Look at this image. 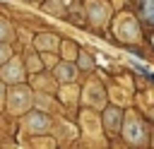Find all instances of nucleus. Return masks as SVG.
<instances>
[{
    "label": "nucleus",
    "mask_w": 154,
    "mask_h": 149,
    "mask_svg": "<svg viewBox=\"0 0 154 149\" xmlns=\"http://www.w3.org/2000/svg\"><path fill=\"white\" fill-rule=\"evenodd\" d=\"M7 58H10V48L7 46H0V62H5Z\"/></svg>",
    "instance_id": "nucleus-13"
},
{
    "label": "nucleus",
    "mask_w": 154,
    "mask_h": 149,
    "mask_svg": "<svg viewBox=\"0 0 154 149\" xmlns=\"http://www.w3.org/2000/svg\"><path fill=\"white\" fill-rule=\"evenodd\" d=\"M5 79H10V82H17V79H22V67H19V62H10L7 67H5Z\"/></svg>",
    "instance_id": "nucleus-8"
},
{
    "label": "nucleus",
    "mask_w": 154,
    "mask_h": 149,
    "mask_svg": "<svg viewBox=\"0 0 154 149\" xmlns=\"http://www.w3.org/2000/svg\"><path fill=\"white\" fill-rule=\"evenodd\" d=\"M120 118H123V113H120L118 108H108V111H106V127H108L111 132H116V130L120 127Z\"/></svg>",
    "instance_id": "nucleus-5"
},
{
    "label": "nucleus",
    "mask_w": 154,
    "mask_h": 149,
    "mask_svg": "<svg viewBox=\"0 0 154 149\" xmlns=\"http://www.w3.org/2000/svg\"><path fill=\"white\" fill-rule=\"evenodd\" d=\"M89 101H96L99 106L103 103V94H101V87H89Z\"/></svg>",
    "instance_id": "nucleus-10"
},
{
    "label": "nucleus",
    "mask_w": 154,
    "mask_h": 149,
    "mask_svg": "<svg viewBox=\"0 0 154 149\" xmlns=\"http://www.w3.org/2000/svg\"><path fill=\"white\" fill-rule=\"evenodd\" d=\"M36 46H43V48H48V46H55V38H51V36H43V38H36Z\"/></svg>",
    "instance_id": "nucleus-11"
},
{
    "label": "nucleus",
    "mask_w": 154,
    "mask_h": 149,
    "mask_svg": "<svg viewBox=\"0 0 154 149\" xmlns=\"http://www.w3.org/2000/svg\"><path fill=\"white\" fill-rule=\"evenodd\" d=\"M0 99H2V87H0Z\"/></svg>",
    "instance_id": "nucleus-15"
},
{
    "label": "nucleus",
    "mask_w": 154,
    "mask_h": 149,
    "mask_svg": "<svg viewBox=\"0 0 154 149\" xmlns=\"http://www.w3.org/2000/svg\"><path fill=\"white\" fill-rule=\"evenodd\" d=\"M140 12L147 24L154 26V0H140Z\"/></svg>",
    "instance_id": "nucleus-7"
},
{
    "label": "nucleus",
    "mask_w": 154,
    "mask_h": 149,
    "mask_svg": "<svg viewBox=\"0 0 154 149\" xmlns=\"http://www.w3.org/2000/svg\"><path fill=\"white\" fill-rule=\"evenodd\" d=\"M26 125H29L34 132H38V130H41V132H46V130L51 127V120H48L46 115H36V113H34V115H29Z\"/></svg>",
    "instance_id": "nucleus-3"
},
{
    "label": "nucleus",
    "mask_w": 154,
    "mask_h": 149,
    "mask_svg": "<svg viewBox=\"0 0 154 149\" xmlns=\"http://www.w3.org/2000/svg\"><path fill=\"white\" fill-rule=\"evenodd\" d=\"M79 62H82V65H84V67H89V65H91V60H89V58H87V55H84V53H82V58H79Z\"/></svg>",
    "instance_id": "nucleus-14"
},
{
    "label": "nucleus",
    "mask_w": 154,
    "mask_h": 149,
    "mask_svg": "<svg viewBox=\"0 0 154 149\" xmlns=\"http://www.w3.org/2000/svg\"><path fill=\"white\" fill-rule=\"evenodd\" d=\"M55 74H58L60 82H72V77H75V67H72V65H58V67H55Z\"/></svg>",
    "instance_id": "nucleus-9"
},
{
    "label": "nucleus",
    "mask_w": 154,
    "mask_h": 149,
    "mask_svg": "<svg viewBox=\"0 0 154 149\" xmlns=\"http://www.w3.org/2000/svg\"><path fill=\"white\" fill-rule=\"evenodd\" d=\"M7 36H10V26H7V22L0 19V38H7Z\"/></svg>",
    "instance_id": "nucleus-12"
},
{
    "label": "nucleus",
    "mask_w": 154,
    "mask_h": 149,
    "mask_svg": "<svg viewBox=\"0 0 154 149\" xmlns=\"http://www.w3.org/2000/svg\"><path fill=\"white\" fill-rule=\"evenodd\" d=\"M89 14H91V19H94L96 24H103V19H106L108 10H106V5H103V2H91V5H89Z\"/></svg>",
    "instance_id": "nucleus-4"
},
{
    "label": "nucleus",
    "mask_w": 154,
    "mask_h": 149,
    "mask_svg": "<svg viewBox=\"0 0 154 149\" xmlns=\"http://www.w3.org/2000/svg\"><path fill=\"white\" fill-rule=\"evenodd\" d=\"M116 34H118L123 41H135V38L140 36V26H137L135 17L120 14V17L116 19Z\"/></svg>",
    "instance_id": "nucleus-1"
},
{
    "label": "nucleus",
    "mask_w": 154,
    "mask_h": 149,
    "mask_svg": "<svg viewBox=\"0 0 154 149\" xmlns=\"http://www.w3.org/2000/svg\"><path fill=\"white\" fill-rule=\"evenodd\" d=\"M125 137H128L130 142H137V144L144 139V127H142L140 118H135V115L128 118V123H125Z\"/></svg>",
    "instance_id": "nucleus-2"
},
{
    "label": "nucleus",
    "mask_w": 154,
    "mask_h": 149,
    "mask_svg": "<svg viewBox=\"0 0 154 149\" xmlns=\"http://www.w3.org/2000/svg\"><path fill=\"white\" fill-rule=\"evenodd\" d=\"M29 101H31V99H29V91H26V89H19V91L12 94V108H14V111H17V108L24 111V108L29 106Z\"/></svg>",
    "instance_id": "nucleus-6"
}]
</instances>
